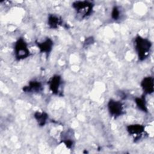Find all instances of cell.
I'll use <instances>...</instances> for the list:
<instances>
[{"mask_svg":"<svg viewBox=\"0 0 154 154\" xmlns=\"http://www.w3.org/2000/svg\"><path fill=\"white\" fill-rule=\"evenodd\" d=\"M134 47L139 60L143 61L149 55L152 48V43L147 38L137 35L134 39Z\"/></svg>","mask_w":154,"mask_h":154,"instance_id":"cell-1","label":"cell"},{"mask_svg":"<svg viewBox=\"0 0 154 154\" xmlns=\"http://www.w3.org/2000/svg\"><path fill=\"white\" fill-rule=\"evenodd\" d=\"M135 102L136 103L137 106L138 108L141 111L147 112L148 109L147 108V103L145 97V95L143 94L140 97H135Z\"/></svg>","mask_w":154,"mask_h":154,"instance_id":"cell-12","label":"cell"},{"mask_svg":"<svg viewBox=\"0 0 154 154\" xmlns=\"http://www.w3.org/2000/svg\"><path fill=\"white\" fill-rule=\"evenodd\" d=\"M108 109L112 117L117 118L125 114L123 103L119 101L111 99L108 103Z\"/></svg>","mask_w":154,"mask_h":154,"instance_id":"cell-4","label":"cell"},{"mask_svg":"<svg viewBox=\"0 0 154 154\" xmlns=\"http://www.w3.org/2000/svg\"><path fill=\"white\" fill-rule=\"evenodd\" d=\"M72 5L76 13L82 19L92 14L94 5L93 2L89 1H76Z\"/></svg>","mask_w":154,"mask_h":154,"instance_id":"cell-2","label":"cell"},{"mask_svg":"<svg viewBox=\"0 0 154 154\" xmlns=\"http://www.w3.org/2000/svg\"><path fill=\"white\" fill-rule=\"evenodd\" d=\"M49 87L51 92L55 95L62 96V92L60 91L63 81L61 76L58 75H54L48 82Z\"/></svg>","mask_w":154,"mask_h":154,"instance_id":"cell-5","label":"cell"},{"mask_svg":"<svg viewBox=\"0 0 154 154\" xmlns=\"http://www.w3.org/2000/svg\"><path fill=\"white\" fill-rule=\"evenodd\" d=\"M14 54L17 60L25 59L31 55L28 44L23 37L19 38L14 46Z\"/></svg>","mask_w":154,"mask_h":154,"instance_id":"cell-3","label":"cell"},{"mask_svg":"<svg viewBox=\"0 0 154 154\" xmlns=\"http://www.w3.org/2000/svg\"><path fill=\"white\" fill-rule=\"evenodd\" d=\"M94 42V38L91 37H89V38H85V41H84V45H85L87 46L89 45L92 44Z\"/></svg>","mask_w":154,"mask_h":154,"instance_id":"cell-14","label":"cell"},{"mask_svg":"<svg viewBox=\"0 0 154 154\" xmlns=\"http://www.w3.org/2000/svg\"><path fill=\"white\" fill-rule=\"evenodd\" d=\"M34 117L40 126H45L48 119V114L44 111H36L34 114Z\"/></svg>","mask_w":154,"mask_h":154,"instance_id":"cell-11","label":"cell"},{"mask_svg":"<svg viewBox=\"0 0 154 154\" xmlns=\"http://www.w3.org/2000/svg\"><path fill=\"white\" fill-rule=\"evenodd\" d=\"M144 126L140 124L129 125L127 126L128 133L134 137V140H140L144 132Z\"/></svg>","mask_w":154,"mask_h":154,"instance_id":"cell-7","label":"cell"},{"mask_svg":"<svg viewBox=\"0 0 154 154\" xmlns=\"http://www.w3.org/2000/svg\"><path fill=\"white\" fill-rule=\"evenodd\" d=\"M43 89L42 83L37 80L29 81L28 84L22 88L23 92L28 93H39L43 91Z\"/></svg>","mask_w":154,"mask_h":154,"instance_id":"cell-6","label":"cell"},{"mask_svg":"<svg viewBox=\"0 0 154 154\" xmlns=\"http://www.w3.org/2000/svg\"><path fill=\"white\" fill-rule=\"evenodd\" d=\"M35 44L38 48L40 50V52L41 53H45L47 55L51 52L53 45H54V42L50 38H46L43 42H35Z\"/></svg>","mask_w":154,"mask_h":154,"instance_id":"cell-8","label":"cell"},{"mask_svg":"<svg viewBox=\"0 0 154 154\" xmlns=\"http://www.w3.org/2000/svg\"><path fill=\"white\" fill-rule=\"evenodd\" d=\"M63 20L62 18L54 14H49L48 17V25L52 29H57L59 26L63 25Z\"/></svg>","mask_w":154,"mask_h":154,"instance_id":"cell-10","label":"cell"},{"mask_svg":"<svg viewBox=\"0 0 154 154\" xmlns=\"http://www.w3.org/2000/svg\"><path fill=\"white\" fill-rule=\"evenodd\" d=\"M122 11L119 6H114L111 11V17L115 21L120 20L121 17Z\"/></svg>","mask_w":154,"mask_h":154,"instance_id":"cell-13","label":"cell"},{"mask_svg":"<svg viewBox=\"0 0 154 154\" xmlns=\"http://www.w3.org/2000/svg\"><path fill=\"white\" fill-rule=\"evenodd\" d=\"M141 86L145 94H152L154 90L153 78L152 76L144 78L141 82Z\"/></svg>","mask_w":154,"mask_h":154,"instance_id":"cell-9","label":"cell"}]
</instances>
